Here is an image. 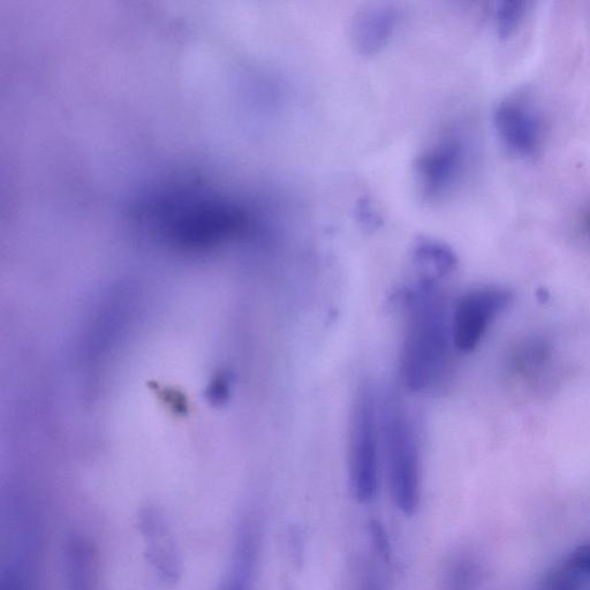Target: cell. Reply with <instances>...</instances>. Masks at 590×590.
<instances>
[{
    "label": "cell",
    "mask_w": 590,
    "mask_h": 590,
    "mask_svg": "<svg viewBox=\"0 0 590 590\" xmlns=\"http://www.w3.org/2000/svg\"><path fill=\"white\" fill-rule=\"evenodd\" d=\"M403 306V380L408 390L427 392L442 380L453 345L451 321L440 285L419 279L404 292Z\"/></svg>",
    "instance_id": "obj_1"
},
{
    "label": "cell",
    "mask_w": 590,
    "mask_h": 590,
    "mask_svg": "<svg viewBox=\"0 0 590 590\" xmlns=\"http://www.w3.org/2000/svg\"><path fill=\"white\" fill-rule=\"evenodd\" d=\"M378 415L391 497L400 512L412 517L419 509L421 496L420 452L415 430L396 391L388 390L378 396Z\"/></svg>",
    "instance_id": "obj_2"
},
{
    "label": "cell",
    "mask_w": 590,
    "mask_h": 590,
    "mask_svg": "<svg viewBox=\"0 0 590 590\" xmlns=\"http://www.w3.org/2000/svg\"><path fill=\"white\" fill-rule=\"evenodd\" d=\"M380 415L373 384L360 383L355 391L349 431V479L351 493L360 504L373 502L380 466Z\"/></svg>",
    "instance_id": "obj_3"
},
{
    "label": "cell",
    "mask_w": 590,
    "mask_h": 590,
    "mask_svg": "<svg viewBox=\"0 0 590 590\" xmlns=\"http://www.w3.org/2000/svg\"><path fill=\"white\" fill-rule=\"evenodd\" d=\"M511 291L503 287H483L461 297L451 319L453 346L463 353L476 349L497 316L510 308Z\"/></svg>",
    "instance_id": "obj_4"
},
{
    "label": "cell",
    "mask_w": 590,
    "mask_h": 590,
    "mask_svg": "<svg viewBox=\"0 0 590 590\" xmlns=\"http://www.w3.org/2000/svg\"><path fill=\"white\" fill-rule=\"evenodd\" d=\"M465 163V147L456 135H445L429 146L415 163L422 199L440 200L456 184Z\"/></svg>",
    "instance_id": "obj_5"
},
{
    "label": "cell",
    "mask_w": 590,
    "mask_h": 590,
    "mask_svg": "<svg viewBox=\"0 0 590 590\" xmlns=\"http://www.w3.org/2000/svg\"><path fill=\"white\" fill-rule=\"evenodd\" d=\"M499 140L511 154L531 157L540 149L542 120L531 103L521 97H508L494 111Z\"/></svg>",
    "instance_id": "obj_6"
},
{
    "label": "cell",
    "mask_w": 590,
    "mask_h": 590,
    "mask_svg": "<svg viewBox=\"0 0 590 590\" xmlns=\"http://www.w3.org/2000/svg\"><path fill=\"white\" fill-rule=\"evenodd\" d=\"M138 526L145 540L148 563L162 581L175 585L181 578L183 566L163 512L155 506H147L139 513Z\"/></svg>",
    "instance_id": "obj_7"
},
{
    "label": "cell",
    "mask_w": 590,
    "mask_h": 590,
    "mask_svg": "<svg viewBox=\"0 0 590 590\" xmlns=\"http://www.w3.org/2000/svg\"><path fill=\"white\" fill-rule=\"evenodd\" d=\"M260 543L261 533L257 520L252 516L242 519L234 541L223 590H254Z\"/></svg>",
    "instance_id": "obj_8"
},
{
    "label": "cell",
    "mask_w": 590,
    "mask_h": 590,
    "mask_svg": "<svg viewBox=\"0 0 590 590\" xmlns=\"http://www.w3.org/2000/svg\"><path fill=\"white\" fill-rule=\"evenodd\" d=\"M398 21L395 7L376 4L360 11L353 20L352 40L355 49L362 56H373L380 52L391 39Z\"/></svg>",
    "instance_id": "obj_9"
},
{
    "label": "cell",
    "mask_w": 590,
    "mask_h": 590,
    "mask_svg": "<svg viewBox=\"0 0 590 590\" xmlns=\"http://www.w3.org/2000/svg\"><path fill=\"white\" fill-rule=\"evenodd\" d=\"M100 558L88 536L74 533L64 551L66 590H98Z\"/></svg>",
    "instance_id": "obj_10"
},
{
    "label": "cell",
    "mask_w": 590,
    "mask_h": 590,
    "mask_svg": "<svg viewBox=\"0 0 590 590\" xmlns=\"http://www.w3.org/2000/svg\"><path fill=\"white\" fill-rule=\"evenodd\" d=\"M412 261L420 278L440 283L458 267V256L444 242L427 237L415 240L412 248Z\"/></svg>",
    "instance_id": "obj_11"
},
{
    "label": "cell",
    "mask_w": 590,
    "mask_h": 590,
    "mask_svg": "<svg viewBox=\"0 0 590 590\" xmlns=\"http://www.w3.org/2000/svg\"><path fill=\"white\" fill-rule=\"evenodd\" d=\"M480 570L471 557L457 556L446 564L442 576V590H476Z\"/></svg>",
    "instance_id": "obj_12"
},
{
    "label": "cell",
    "mask_w": 590,
    "mask_h": 590,
    "mask_svg": "<svg viewBox=\"0 0 590 590\" xmlns=\"http://www.w3.org/2000/svg\"><path fill=\"white\" fill-rule=\"evenodd\" d=\"M24 554L18 552V556L4 567L0 590H35L32 567Z\"/></svg>",
    "instance_id": "obj_13"
},
{
    "label": "cell",
    "mask_w": 590,
    "mask_h": 590,
    "mask_svg": "<svg viewBox=\"0 0 590 590\" xmlns=\"http://www.w3.org/2000/svg\"><path fill=\"white\" fill-rule=\"evenodd\" d=\"M527 12V3L518 0H506L499 3L496 10V28L499 39L509 40L523 24Z\"/></svg>",
    "instance_id": "obj_14"
},
{
    "label": "cell",
    "mask_w": 590,
    "mask_h": 590,
    "mask_svg": "<svg viewBox=\"0 0 590 590\" xmlns=\"http://www.w3.org/2000/svg\"><path fill=\"white\" fill-rule=\"evenodd\" d=\"M580 574L566 564L547 574L540 590H580Z\"/></svg>",
    "instance_id": "obj_15"
},
{
    "label": "cell",
    "mask_w": 590,
    "mask_h": 590,
    "mask_svg": "<svg viewBox=\"0 0 590 590\" xmlns=\"http://www.w3.org/2000/svg\"><path fill=\"white\" fill-rule=\"evenodd\" d=\"M370 541H372L376 555L381 561L389 564L391 558V544L385 528L378 520H370L368 525Z\"/></svg>",
    "instance_id": "obj_16"
},
{
    "label": "cell",
    "mask_w": 590,
    "mask_h": 590,
    "mask_svg": "<svg viewBox=\"0 0 590 590\" xmlns=\"http://www.w3.org/2000/svg\"><path fill=\"white\" fill-rule=\"evenodd\" d=\"M355 215H357L358 222L363 230L374 231L380 228L382 224L380 214L377 213L372 202L367 199H363L357 204Z\"/></svg>",
    "instance_id": "obj_17"
},
{
    "label": "cell",
    "mask_w": 590,
    "mask_h": 590,
    "mask_svg": "<svg viewBox=\"0 0 590 590\" xmlns=\"http://www.w3.org/2000/svg\"><path fill=\"white\" fill-rule=\"evenodd\" d=\"M565 564L581 577H590V543L574 550Z\"/></svg>",
    "instance_id": "obj_18"
},
{
    "label": "cell",
    "mask_w": 590,
    "mask_h": 590,
    "mask_svg": "<svg viewBox=\"0 0 590 590\" xmlns=\"http://www.w3.org/2000/svg\"><path fill=\"white\" fill-rule=\"evenodd\" d=\"M358 590H383L381 580L373 570L362 573Z\"/></svg>",
    "instance_id": "obj_19"
}]
</instances>
